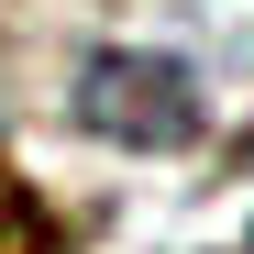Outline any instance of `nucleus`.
Instances as JSON below:
<instances>
[{"label":"nucleus","mask_w":254,"mask_h":254,"mask_svg":"<svg viewBox=\"0 0 254 254\" xmlns=\"http://www.w3.org/2000/svg\"><path fill=\"white\" fill-rule=\"evenodd\" d=\"M77 133L133 144V155H177V144H199V77L155 45H100L77 66Z\"/></svg>","instance_id":"f257e3e1"},{"label":"nucleus","mask_w":254,"mask_h":254,"mask_svg":"<svg viewBox=\"0 0 254 254\" xmlns=\"http://www.w3.org/2000/svg\"><path fill=\"white\" fill-rule=\"evenodd\" d=\"M221 254H254V232H243V243H221Z\"/></svg>","instance_id":"f03ea898"}]
</instances>
